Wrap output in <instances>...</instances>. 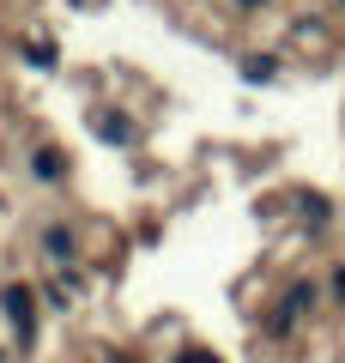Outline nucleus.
Listing matches in <instances>:
<instances>
[{
  "label": "nucleus",
  "instance_id": "20e7f679",
  "mask_svg": "<svg viewBox=\"0 0 345 363\" xmlns=\"http://www.w3.org/2000/svg\"><path fill=\"white\" fill-rule=\"evenodd\" d=\"M43 248H49L55 260H73V236H67L61 224H49V230H43Z\"/></svg>",
  "mask_w": 345,
  "mask_h": 363
},
{
  "label": "nucleus",
  "instance_id": "6e6552de",
  "mask_svg": "<svg viewBox=\"0 0 345 363\" xmlns=\"http://www.w3.org/2000/svg\"><path fill=\"white\" fill-rule=\"evenodd\" d=\"M243 6H261V0H243Z\"/></svg>",
  "mask_w": 345,
  "mask_h": 363
},
{
  "label": "nucleus",
  "instance_id": "423d86ee",
  "mask_svg": "<svg viewBox=\"0 0 345 363\" xmlns=\"http://www.w3.org/2000/svg\"><path fill=\"white\" fill-rule=\"evenodd\" d=\"M25 61L31 67H55V43H25Z\"/></svg>",
  "mask_w": 345,
  "mask_h": 363
},
{
  "label": "nucleus",
  "instance_id": "f257e3e1",
  "mask_svg": "<svg viewBox=\"0 0 345 363\" xmlns=\"http://www.w3.org/2000/svg\"><path fill=\"white\" fill-rule=\"evenodd\" d=\"M0 303H6V321L18 327V345H31V339H37V315H31V303H37V297H31L25 285H13Z\"/></svg>",
  "mask_w": 345,
  "mask_h": 363
},
{
  "label": "nucleus",
  "instance_id": "f03ea898",
  "mask_svg": "<svg viewBox=\"0 0 345 363\" xmlns=\"http://www.w3.org/2000/svg\"><path fill=\"white\" fill-rule=\"evenodd\" d=\"M91 133L109 140V145H128V140H133V121H128V116H97V121H91Z\"/></svg>",
  "mask_w": 345,
  "mask_h": 363
},
{
  "label": "nucleus",
  "instance_id": "7ed1b4c3",
  "mask_svg": "<svg viewBox=\"0 0 345 363\" xmlns=\"http://www.w3.org/2000/svg\"><path fill=\"white\" fill-rule=\"evenodd\" d=\"M31 169H37V182H61V176H67L61 152H37V157H31Z\"/></svg>",
  "mask_w": 345,
  "mask_h": 363
},
{
  "label": "nucleus",
  "instance_id": "0eeeda50",
  "mask_svg": "<svg viewBox=\"0 0 345 363\" xmlns=\"http://www.w3.org/2000/svg\"><path fill=\"white\" fill-rule=\"evenodd\" d=\"M176 363H218V357H212V351H182Z\"/></svg>",
  "mask_w": 345,
  "mask_h": 363
},
{
  "label": "nucleus",
  "instance_id": "39448f33",
  "mask_svg": "<svg viewBox=\"0 0 345 363\" xmlns=\"http://www.w3.org/2000/svg\"><path fill=\"white\" fill-rule=\"evenodd\" d=\"M273 73H279V67H273V55H248V67H243V79H255V85H267Z\"/></svg>",
  "mask_w": 345,
  "mask_h": 363
}]
</instances>
